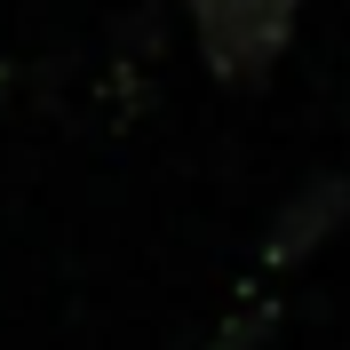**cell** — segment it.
Listing matches in <instances>:
<instances>
[{
  "instance_id": "obj_1",
  "label": "cell",
  "mask_w": 350,
  "mask_h": 350,
  "mask_svg": "<svg viewBox=\"0 0 350 350\" xmlns=\"http://www.w3.org/2000/svg\"><path fill=\"white\" fill-rule=\"evenodd\" d=\"M295 16H303V0H191L199 56H207V72L231 80V88L262 80V72L286 56Z\"/></svg>"
},
{
  "instance_id": "obj_2",
  "label": "cell",
  "mask_w": 350,
  "mask_h": 350,
  "mask_svg": "<svg viewBox=\"0 0 350 350\" xmlns=\"http://www.w3.org/2000/svg\"><path fill=\"white\" fill-rule=\"evenodd\" d=\"M342 207H350V183H334V175H327V183H310V191L279 215V231H271V262H286V255H303V247H319V239L334 231V215H342Z\"/></svg>"
}]
</instances>
